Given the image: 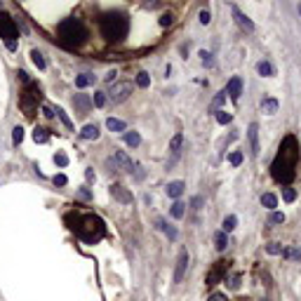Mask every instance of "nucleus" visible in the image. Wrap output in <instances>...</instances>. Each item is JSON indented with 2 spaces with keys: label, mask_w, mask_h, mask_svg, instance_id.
<instances>
[{
  "label": "nucleus",
  "mask_w": 301,
  "mask_h": 301,
  "mask_svg": "<svg viewBox=\"0 0 301 301\" xmlns=\"http://www.w3.org/2000/svg\"><path fill=\"white\" fill-rule=\"evenodd\" d=\"M271 224H285V214L282 212H273L271 214Z\"/></svg>",
  "instance_id": "37998d69"
},
{
  "label": "nucleus",
  "mask_w": 301,
  "mask_h": 301,
  "mask_svg": "<svg viewBox=\"0 0 301 301\" xmlns=\"http://www.w3.org/2000/svg\"><path fill=\"white\" fill-rule=\"evenodd\" d=\"M207 301H229V299H226V294H221V292H214V294H212V297H209Z\"/></svg>",
  "instance_id": "49530a36"
},
{
  "label": "nucleus",
  "mask_w": 301,
  "mask_h": 301,
  "mask_svg": "<svg viewBox=\"0 0 301 301\" xmlns=\"http://www.w3.org/2000/svg\"><path fill=\"white\" fill-rule=\"evenodd\" d=\"M73 104L78 106V111H80V113H87V109H90V99H87L85 94H78L75 99H73Z\"/></svg>",
  "instance_id": "a878e982"
},
{
  "label": "nucleus",
  "mask_w": 301,
  "mask_h": 301,
  "mask_svg": "<svg viewBox=\"0 0 301 301\" xmlns=\"http://www.w3.org/2000/svg\"><path fill=\"white\" fill-rule=\"evenodd\" d=\"M193 205H195V209H200V205H203V198H193Z\"/></svg>",
  "instance_id": "864d4df0"
},
{
  "label": "nucleus",
  "mask_w": 301,
  "mask_h": 301,
  "mask_svg": "<svg viewBox=\"0 0 301 301\" xmlns=\"http://www.w3.org/2000/svg\"><path fill=\"white\" fill-rule=\"evenodd\" d=\"M278 99H264L261 101V111H264L266 116H273V113H278Z\"/></svg>",
  "instance_id": "a211bd4d"
},
{
  "label": "nucleus",
  "mask_w": 301,
  "mask_h": 301,
  "mask_svg": "<svg viewBox=\"0 0 301 301\" xmlns=\"http://www.w3.org/2000/svg\"><path fill=\"white\" fill-rule=\"evenodd\" d=\"M156 224H158V229L162 231V233L167 235L169 240H177V229H174V226H169L165 219H156Z\"/></svg>",
  "instance_id": "f3484780"
},
{
  "label": "nucleus",
  "mask_w": 301,
  "mask_h": 301,
  "mask_svg": "<svg viewBox=\"0 0 301 301\" xmlns=\"http://www.w3.org/2000/svg\"><path fill=\"white\" fill-rule=\"evenodd\" d=\"M282 198H285V203H294V200H297V191H294V188H282Z\"/></svg>",
  "instance_id": "473e14b6"
},
{
  "label": "nucleus",
  "mask_w": 301,
  "mask_h": 301,
  "mask_svg": "<svg viewBox=\"0 0 301 301\" xmlns=\"http://www.w3.org/2000/svg\"><path fill=\"white\" fill-rule=\"evenodd\" d=\"M231 120H233V116H231V113H226V111H217V122L219 125H229Z\"/></svg>",
  "instance_id": "2f4dec72"
},
{
  "label": "nucleus",
  "mask_w": 301,
  "mask_h": 301,
  "mask_svg": "<svg viewBox=\"0 0 301 301\" xmlns=\"http://www.w3.org/2000/svg\"><path fill=\"white\" fill-rule=\"evenodd\" d=\"M297 160H299V146H297V139L294 137H287L280 151H278L276 160L271 165V174L273 179L280 181V184H289L294 179V167H297Z\"/></svg>",
  "instance_id": "f257e3e1"
},
{
  "label": "nucleus",
  "mask_w": 301,
  "mask_h": 301,
  "mask_svg": "<svg viewBox=\"0 0 301 301\" xmlns=\"http://www.w3.org/2000/svg\"><path fill=\"white\" fill-rule=\"evenodd\" d=\"M17 75H19V80H22V83H24V85H28V83H31V78H28V73H26V71H19V73H17Z\"/></svg>",
  "instance_id": "8fccbe9b"
},
{
  "label": "nucleus",
  "mask_w": 301,
  "mask_h": 301,
  "mask_svg": "<svg viewBox=\"0 0 301 301\" xmlns=\"http://www.w3.org/2000/svg\"><path fill=\"white\" fill-rule=\"evenodd\" d=\"M261 205H264L266 209H276V207H278V198L273 195V193H264V195H261Z\"/></svg>",
  "instance_id": "b1692460"
},
{
  "label": "nucleus",
  "mask_w": 301,
  "mask_h": 301,
  "mask_svg": "<svg viewBox=\"0 0 301 301\" xmlns=\"http://www.w3.org/2000/svg\"><path fill=\"white\" fill-rule=\"evenodd\" d=\"M33 139H36V144H47L49 141V130L36 127V130H33Z\"/></svg>",
  "instance_id": "5701e85b"
},
{
  "label": "nucleus",
  "mask_w": 301,
  "mask_h": 301,
  "mask_svg": "<svg viewBox=\"0 0 301 301\" xmlns=\"http://www.w3.org/2000/svg\"><path fill=\"white\" fill-rule=\"evenodd\" d=\"M229 162L233 165V167H238V165L242 162V151H233V153L229 156Z\"/></svg>",
  "instance_id": "72a5a7b5"
},
{
  "label": "nucleus",
  "mask_w": 301,
  "mask_h": 301,
  "mask_svg": "<svg viewBox=\"0 0 301 301\" xmlns=\"http://www.w3.org/2000/svg\"><path fill=\"white\" fill-rule=\"evenodd\" d=\"M54 162H57L59 167H66V165H69V156H66V153H57V156H54Z\"/></svg>",
  "instance_id": "ea45409f"
},
{
  "label": "nucleus",
  "mask_w": 301,
  "mask_h": 301,
  "mask_svg": "<svg viewBox=\"0 0 301 301\" xmlns=\"http://www.w3.org/2000/svg\"><path fill=\"white\" fill-rule=\"evenodd\" d=\"M184 207H186V205L177 200V203L172 205V209H169V214H172V217H174V219H181V217H184Z\"/></svg>",
  "instance_id": "c756f323"
},
{
  "label": "nucleus",
  "mask_w": 301,
  "mask_h": 301,
  "mask_svg": "<svg viewBox=\"0 0 301 301\" xmlns=\"http://www.w3.org/2000/svg\"><path fill=\"white\" fill-rule=\"evenodd\" d=\"M181 144H184V134L177 132L174 137H172V141H169V153L174 156V160H177L179 153H181Z\"/></svg>",
  "instance_id": "2eb2a0df"
},
{
  "label": "nucleus",
  "mask_w": 301,
  "mask_h": 301,
  "mask_svg": "<svg viewBox=\"0 0 301 301\" xmlns=\"http://www.w3.org/2000/svg\"><path fill=\"white\" fill-rule=\"evenodd\" d=\"M229 285H231V289H238V287H240V276H233Z\"/></svg>",
  "instance_id": "de8ad7c7"
},
{
  "label": "nucleus",
  "mask_w": 301,
  "mask_h": 301,
  "mask_svg": "<svg viewBox=\"0 0 301 301\" xmlns=\"http://www.w3.org/2000/svg\"><path fill=\"white\" fill-rule=\"evenodd\" d=\"M282 256H287V259H301V250H282Z\"/></svg>",
  "instance_id": "58836bf2"
},
{
  "label": "nucleus",
  "mask_w": 301,
  "mask_h": 301,
  "mask_svg": "<svg viewBox=\"0 0 301 301\" xmlns=\"http://www.w3.org/2000/svg\"><path fill=\"white\" fill-rule=\"evenodd\" d=\"M231 12H233V17H235V22H238V26H240V28H245L247 33H252V31H254V22L247 17V14H242V10L238 7V5H231Z\"/></svg>",
  "instance_id": "1a4fd4ad"
},
{
  "label": "nucleus",
  "mask_w": 301,
  "mask_h": 301,
  "mask_svg": "<svg viewBox=\"0 0 301 301\" xmlns=\"http://www.w3.org/2000/svg\"><path fill=\"white\" fill-rule=\"evenodd\" d=\"M99 28H101V36L111 40V43H118L127 36L130 31V19L127 14L120 12V10H113V12L101 14V22H99Z\"/></svg>",
  "instance_id": "f03ea898"
},
{
  "label": "nucleus",
  "mask_w": 301,
  "mask_h": 301,
  "mask_svg": "<svg viewBox=\"0 0 301 301\" xmlns=\"http://www.w3.org/2000/svg\"><path fill=\"white\" fill-rule=\"evenodd\" d=\"M125 144L132 146V148H137V146L141 144V137H139V132H125Z\"/></svg>",
  "instance_id": "bb28decb"
},
{
  "label": "nucleus",
  "mask_w": 301,
  "mask_h": 301,
  "mask_svg": "<svg viewBox=\"0 0 301 301\" xmlns=\"http://www.w3.org/2000/svg\"><path fill=\"white\" fill-rule=\"evenodd\" d=\"M43 99L40 94V87L36 83H28L24 87V92L19 94V109L24 111L26 116H33V111L38 109V101Z\"/></svg>",
  "instance_id": "39448f33"
},
{
  "label": "nucleus",
  "mask_w": 301,
  "mask_h": 301,
  "mask_svg": "<svg viewBox=\"0 0 301 301\" xmlns=\"http://www.w3.org/2000/svg\"><path fill=\"white\" fill-rule=\"evenodd\" d=\"M57 33H59V40L69 47H80L85 40H87V26L80 22V19H64L59 26H57Z\"/></svg>",
  "instance_id": "20e7f679"
},
{
  "label": "nucleus",
  "mask_w": 301,
  "mask_h": 301,
  "mask_svg": "<svg viewBox=\"0 0 301 301\" xmlns=\"http://www.w3.org/2000/svg\"><path fill=\"white\" fill-rule=\"evenodd\" d=\"M90 85H94V75H92V73H83V75H78V78H75V87H78V90L90 87Z\"/></svg>",
  "instance_id": "6ab92c4d"
},
{
  "label": "nucleus",
  "mask_w": 301,
  "mask_h": 301,
  "mask_svg": "<svg viewBox=\"0 0 301 301\" xmlns=\"http://www.w3.org/2000/svg\"><path fill=\"white\" fill-rule=\"evenodd\" d=\"M75 233H78V238L87 245H94L99 242L104 235H106V226H104V221L94 214H85V217H75V224L71 226Z\"/></svg>",
  "instance_id": "7ed1b4c3"
},
{
  "label": "nucleus",
  "mask_w": 301,
  "mask_h": 301,
  "mask_svg": "<svg viewBox=\"0 0 301 301\" xmlns=\"http://www.w3.org/2000/svg\"><path fill=\"white\" fill-rule=\"evenodd\" d=\"M57 116H59V120L64 122V125H66V127H69V130H73V122L69 120V116H66V113H64V109H57Z\"/></svg>",
  "instance_id": "4c0bfd02"
},
{
  "label": "nucleus",
  "mask_w": 301,
  "mask_h": 301,
  "mask_svg": "<svg viewBox=\"0 0 301 301\" xmlns=\"http://www.w3.org/2000/svg\"><path fill=\"white\" fill-rule=\"evenodd\" d=\"M17 36H19V31H17V24H14V19L7 12H0V38L5 40L7 49H14V47H17Z\"/></svg>",
  "instance_id": "423d86ee"
},
{
  "label": "nucleus",
  "mask_w": 301,
  "mask_h": 301,
  "mask_svg": "<svg viewBox=\"0 0 301 301\" xmlns=\"http://www.w3.org/2000/svg\"><path fill=\"white\" fill-rule=\"evenodd\" d=\"M31 61L36 64L40 71H45V66H47V64H45V57H43V54H40L38 49H33V52H31Z\"/></svg>",
  "instance_id": "c85d7f7f"
},
{
  "label": "nucleus",
  "mask_w": 301,
  "mask_h": 301,
  "mask_svg": "<svg viewBox=\"0 0 301 301\" xmlns=\"http://www.w3.org/2000/svg\"><path fill=\"white\" fill-rule=\"evenodd\" d=\"M282 250H285V247H282L280 242H271V245H266V252L268 254H282Z\"/></svg>",
  "instance_id": "c9c22d12"
},
{
  "label": "nucleus",
  "mask_w": 301,
  "mask_h": 301,
  "mask_svg": "<svg viewBox=\"0 0 301 301\" xmlns=\"http://www.w3.org/2000/svg\"><path fill=\"white\" fill-rule=\"evenodd\" d=\"M235 226H238V217H235V214H229V217L224 219V224H221V231H224V233H231Z\"/></svg>",
  "instance_id": "393cba45"
},
{
  "label": "nucleus",
  "mask_w": 301,
  "mask_h": 301,
  "mask_svg": "<svg viewBox=\"0 0 301 301\" xmlns=\"http://www.w3.org/2000/svg\"><path fill=\"white\" fill-rule=\"evenodd\" d=\"M172 24V14H162L160 17V26H169Z\"/></svg>",
  "instance_id": "09e8293b"
},
{
  "label": "nucleus",
  "mask_w": 301,
  "mask_h": 301,
  "mask_svg": "<svg viewBox=\"0 0 301 301\" xmlns=\"http://www.w3.org/2000/svg\"><path fill=\"white\" fill-rule=\"evenodd\" d=\"M52 181H54L57 186H66V181H69V179H66L64 174H54V179H52Z\"/></svg>",
  "instance_id": "a18cd8bd"
},
{
  "label": "nucleus",
  "mask_w": 301,
  "mask_h": 301,
  "mask_svg": "<svg viewBox=\"0 0 301 301\" xmlns=\"http://www.w3.org/2000/svg\"><path fill=\"white\" fill-rule=\"evenodd\" d=\"M226 94L233 99V101H238L242 94V80L240 78H231L229 85H226Z\"/></svg>",
  "instance_id": "4468645a"
},
{
  "label": "nucleus",
  "mask_w": 301,
  "mask_h": 301,
  "mask_svg": "<svg viewBox=\"0 0 301 301\" xmlns=\"http://www.w3.org/2000/svg\"><path fill=\"white\" fill-rule=\"evenodd\" d=\"M85 179H87V181H94V172H92V169H87V172H85Z\"/></svg>",
  "instance_id": "603ef678"
},
{
  "label": "nucleus",
  "mask_w": 301,
  "mask_h": 301,
  "mask_svg": "<svg viewBox=\"0 0 301 301\" xmlns=\"http://www.w3.org/2000/svg\"><path fill=\"white\" fill-rule=\"evenodd\" d=\"M226 276V261H217L214 264V268L207 273V285H217V282H221V278Z\"/></svg>",
  "instance_id": "9d476101"
},
{
  "label": "nucleus",
  "mask_w": 301,
  "mask_h": 301,
  "mask_svg": "<svg viewBox=\"0 0 301 301\" xmlns=\"http://www.w3.org/2000/svg\"><path fill=\"white\" fill-rule=\"evenodd\" d=\"M137 85H139V87H148V85H151V75L146 71H141L137 75Z\"/></svg>",
  "instance_id": "7c9ffc66"
},
{
  "label": "nucleus",
  "mask_w": 301,
  "mask_h": 301,
  "mask_svg": "<svg viewBox=\"0 0 301 301\" xmlns=\"http://www.w3.org/2000/svg\"><path fill=\"white\" fill-rule=\"evenodd\" d=\"M92 101H94V106L101 109V106L106 104V92H94V99H92Z\"/></svg>",
  "instance_id": "e433bc0d"
},
{
  "label": "nucleus",
  "mask_w": 301,
  "mask_h": 301,
  "mask_svg": "<svg viewBox=\"0 0 301 301\" xmlns=\"http://www.w3.org/2000/svg\"><path fill=\"white\" fill-rule=\"evenodd\" d=\"M106 127H109L111 132H127V125L122 120H118V118H109V120H106Z\"/></svg>",
  "instance_id": "aec40b11"
},
{
  "label": "nucleus",
  "mask_w": 301,
  "mask_h": 301,
  "mask_svg": "<svg viewBox=\"0 0 301 301\" xmlns=\"http://www.w3.org/2000/svg\"><path fill=\"white\" fill-rule=\"evenodd\" d=\"M247 139H250V148H252L254 156H259V125L256 122H252L250 127H247Z\"/></svg>",
  "instance_id": "ddd939ff"
},
{
  "label": "nucleus",
  "mask_w": 301,
  "mask_h": 301,
  "mask_svg": "<svg viewBox=\"0 0 301 301\" xmlns=\"http://www.w3.org/2000/svg\"><path fill=\"white\" fill-rule=\"evenodd\" d=\"M43 116L45 118H54V111L49 109V106H43Z\"/></svg>",
  "instance_id": "3c124183"
},
{
  "label": "nucleus",
  "mask_w": 301,
  "mask_h": 301,
  "mask_svg": "<svg viewBox=\"0 0 301 301\" xmlns=\"http://www.w3.org/2000/svg\"><path fill=\"white\" fill-rule=\"evenodd\" d=\"M132 83H116V85H111V90H109V99L113 101V104H122L125 99H130L132 96Z\"/></svg>",
  "instance_id": "0eeeda50"
},
{
  "label": "nucleus",
  "mask_w": 301,
  "mask_h": 301,
  "mask_svg": "<svg viewBox=\"0 0 301 301\" xmlns=\"http://www.w3.org/2000/svg\"><path fill=\"white\" fill-rule=\"evenodd\" d=\"M12 141L14 144H22V141H24V127H14L12 130Z\"/></svg>",
  "instance_id": "f704fd0d"
},
{
  "label": "nucleus",
  "mask_w": 301,
  "mask_h": 301,
  "mask_svg": "<svg viewBox=\"0 0 301 301\" xmlns=\"http://www.w3.org/2000/svg\"><path fill=\"white\" fill-rule=\"evenodd\" d=\"M116 75H118L116 71H109V73H106V80H109V83H113V78H116Z\"/></svg>",
  "instance_id": "5fc2aeb1"
},
{
  "label": "nucleus",
  "mask_w": 301,
  "mask_h": 301,
  "mask_svg": "<svg viewBox=\"0 0 301 301\" xmlns=\"http://www.w3.org/2000/svg\"><path fill=\"white\" fill-rule=\"evenodd\" d=\"M256 71H259V75H264V78H271L273 75V66L268 61H259L256 64Z\"/></svg>",
  "instance_id": "cd10ccee"
},
{
  "label": "nucleus",
  "mask_w": 301,
  "mask_h": 301,
  "mask_svg": "<svg viewBox=\"0 0 301 301\" xmlns=\"http://www.w3.org/2000/svg\"><path fill=\"white\" fill-rule=\"evenodd\" d=\"M224 101H226V90H221V92H219V94H217V99H214V101H212V106H214V109H217V106H221V104H224Z\"/></svg>",
  "instance_id": "a19ab883"
},
{
  "label": "nucleus",
  "mask_w": 301,
  "mask_h": 301,
  "mask_svg": "<svg viewBox=\"0 0 301 301\" xmlns=\"http://www.w3.org/2000/svg\"><path fill=\"white\" fill-rule=\"evenodd\" d=\"M209 22H212V14H209V10H203V12H200V24H209Z\"/></svg>",
  "instance_id": "c03bdc74"
},
{
  "label": "nucleus",
  "mask_w": 301,
  "mask_h": 301,
  "mask_svg": "<svg viewBox=\"0 0 301 301\" xmlns=\"http://www.w3.org/2000/svg\"><path fill=\"white\" fill-rule=\"evenodd\" d=\"M188 261H191V256H188V250H181V252H179V259H177V268H174V282H181V280H184L186 271H188Z\"/></svg>",
  "instance_id": "6e6552de"
},
{
  "label": "nucleus",
  "mask_w": 301,
  "mask_h": 301,
  "mask_svg": "<svg viewBox=\"0 0 301 301\" xmlns=\"http://www.w3.org/2000/svg\"><path fill=\"white\" fill-rule=\"evenodd\" d=\"M80 137H83V139H99V127H96V125H85Z\"/></svg>",
  "instance_id": "4be33fe9"
},
{
  "label": "nucleus",
  "mask_w": 301,
  "mask_h": 301,
  "mask_svg": "<svg viewBox=\"0 0 301 301\" xmlns=\"http://www.w3.org/2000/svg\"><path fill=\"white\" fill-rule=\"evenodd\" d=\"M200 59H203V64H205V66H212V64H214V59H212V54H209V52H205V49L200 52Z\"/></svg>",
  "instance_id": "79ce46f5"
},
{
  "label": "nucleus",
  "mask_w": 301,
  "mask_h": 301,
  "mask_svg": "<svg viewBox=\"0 0 301 301\" xmlns=\"http://www.w3.org/2000/svg\"><path fill=\"white\" fill-rule=\"evenodd\" d=\"M113 162H116V165H120V169H125V172H132V169H134L132 158L127 156L125 151H116V153H113ZM116 169H118V167H116Z\"/></svg>",
  "instance_id": "9b49d317"
},
{
  "label": "nucleus",
  "mask_w": 301,
  "mask_h": 301,
  "mask_svg": "<svg viewBox=\"0 0 301 301\" xmlns=\"http://www.w3.org/2000/svg\"><path fill=\"white\" fill-rule=\"evenodd\" d=\"M80 198H85V200H90V191H87V188H83V191H80Z\"/></svg>",
  "instance_id": "6e6d98bb"
},
{
  "label": "nucleus",
  "mask_w": 301,
  "mask_h": 301,
  "mask_svg": "<svg viewBox=\"0 0 301 301\" xmlns=\"http://www.w3.org/2000/svg\"><path fill=\"white\" fill-rule=\"evenodd\" d=\"M214 245H217V250H219V252H224V250L229 247V235H226L224 231H219L217 235H214Z\"/></svg>",
  "instance_id": "412c9836"
},
{
  "label": "nucleus",
  "mask_w": 301,
  "mask_h": 301,
  "mask_svg": "<svg viewBox=\"0 0 301 301\" xmlns=\"http://www.w3.org/2000/svg\"><path fill=\"white\" fill-rule=\"evenodd\" d=\"M184 188H186V184H184V181H169L167 184V188H165V191H167V195L169 198H179L181 193H184Z\"/></svg>",
  "instance_id": "dca6fc26"
},
{
  "label": "nucleus",
  "mask_w": 301,
  "mask_h": 301,
  "mask_svg": "<svg viewBox=\"0 0 301 301\" xmlns=\"http://www.w3.org/2000/svg\"><path fill=\"white\" fill-rule=\"evenodd\" d=\"M111 195L116 198V200H120V203H132V193L127 191L125 186H120V184H111Z\"/></svg>",
  "instance_id": "f8f14e48"
}]
</instances>
